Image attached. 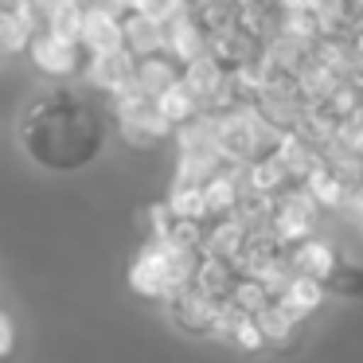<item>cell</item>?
<instances>
[{
  "mask_svg": "<svg viewBox=\"0 0 363 363\" xmlns=\"http://www.w3.org/2000/svg\"><path fill=\"white\" fill-rule=\"evenodd\" d=\"M347 48H352L355 59H363V16L352 24V32H347Z\"/></svg>",
  "mask_w": 363,
  "mask_h": 363,
  "instance_id": "cell-24",
  "label": "cell"
},
{
  "mask_svg": "<svg viewBox=\"0 0 363 363\" xmlns=\"http://www.w3.org/2000/svg\"><path fill=\"white\" fill-rule=\"evenodd\" d=\"M12 352H16V324L12 316H0V355L12 359Z\"/></svg>",
  "mask_w": 363,
  "mask_h": 363,
  "instance_id": "cell-23",
  "label": "cell"
},
{
  "mask_svg": "<svg viewBox=\"0 0 363 363\" xmlns=\"http://www.w3.org/2000/svg\"><path fill=\"white\" fill-rule=\"evenodd\" d=\"M238 277H242V266H238L235 258H211V254H203L199 274H196V285H199V289H207L211 297L227 301L230 289L238 285Z\"/></svg>",
  "mask_w": 363,
  "mask_h": 363,
  "instance_id": "cell-14",
  "label": "cell"
},
{
  "mask_svg": "<svg viewBox=\"0 0 363 363\" xmlns=\"http://www.w3.org/2000/svg\"><path fill=\"white\" fill-rule=\"evenodd\" d=\"M305 188L316 196V203H320V207H344L347 203V180L336 172L332 160H320V164L308 172Z\"/></svg>",
  "mask_w": 363,
  "mask_h": 363,
  "instance_id": "cell-16",
  "label": "cell"
},
{
  "mask_svg": "<svg viewBox=\"0 0 363 363\" xmlns=\"http://www.w3.org/2000/svg\"><path fill=\"white\" fill-rule=\"evenodd\" d=\"M125 48L133 51L137 59L152 55V51H164V24L145 16L141 9H129L125 12Z\"/></svg>",
  "mask_w": 363,
  "mask_h": 363,
  "instance_id": "cell-13",
  "label": "cell"
},
{
  "mask_svg": "<svg viewBox=\"0 0 363 363\" xmlns=\"http://www.w3.org/2000/svg\"><path fill=\"white\" fill-rule=\"evenodd\" d=\"M230 344L242 347V352H266L269 340H266V332H262L258 316H242V320L235 324V332H230Z\"/></svg>",
  "mask_w": 363,
  "mask_h": 363,
  "instance_id": "cell-21",
  "label": "cell"
},
{
  "mask_svg": "<svg viewBox=\"0 0 363 363\" xmlns=\"http://www.w3.org/2000/svg\"><path fill=\"white\" fill-rule=\"evenodd\" d=\"M289 258H293V269L297 274H308V277H316V281H324L332 289V281L340 277V254L332 250L324 238H305V242H297V246H289Z\"/></svg>",
  "mask_w": 363,
  "mask_h": 363,
  "instance_id": "cell-7",
  "label": "cell"
},
{
  "mask_svg": "<svg viewBox=\"0 0 363 363\" xmlns=\"http://www.w3.org/2000/svg\"><path fill=\"white\" fill-rule=\"evenodd\" d=\"M164 313H168V320L180 332H188V336H215L223 301L211 297L207 289H199L196 281H184L164 297Z\"/></svg>",
  "mask_w": 363,
  "mask_h": 363,
  "instance_id": "cell-3",
  "label": "cell"
},
{
  "mask_svg": "<svg viewBox=\"0 0 363 363\" xmlns=\"http://www.w3.org/2000/svg\"><path fill=\"white\" fill-rule=\"evenodd\" d=\"M32 4L43 12V20H48V12H51V9H59V4H67V0H32Z\"/></svg>",
  "mask_w": 363,
  "mask_h": 363,
  "instance_id": "cell-25",
  "label": "cell"
},
{
  "mask_svg": "<svg viewBox=\"0 0 363 363\" xmlns=\"http://www.w3.org/2000/svg\"><path fill=\"white\" fill-rule=\"evenodd\" d=\"M20 145L43 168H79L102 149V121L79 106V94H48L28 106Z\"/></svg>",
  "mask_w": 363,
  "mask_h": 363,
  "instance_id": "cell-1",
  "label": "cell"
},
{
  "mask_svg": "<svg viewBox=\"0 0 363 363\" xmlns=\"http://www.w3.org/2000/svg\"><path fill=\"white\" fill-rule=\"evenodd\" d=\"M168 207H172L180 219H199V223L211 219V215H207V188L199 180H180V176H176L172 191H168Z\"/></svg>",
  "mask_w": 363,
  "mask_h": 363,
  "instance_id": "cell-17",
  "label": "cell"
},
{
  "mask_svg": "<svg viewBox=\"0 0 363 363\" xmlns=\"http://www.w3.org/2000/svg\"><path fill=\"white\" fill-rule=\"evenodd\" d=\"M207 43H211V35H207L203 28L188 16V12H180L176 20H168V24H164V51L172 59H180L184 67H188L191 59L207 55Z\"/></svg>",
  "mask_w": 363,
  "mask_h": 363,
  "instance_id": "cell-8",
  "label": "cell"
},
{
  "mask_svg": "<svg viewBox=\"0 0 363 363\" xmlns=\"http://www.w3.org/2000/svg\"><path fill=\"white\" fill-rule=\"evenodd\" d=\"M137 9L145 12V16L160 20V24H168V20H176L180 12H188V0H141Z\"/></svg>",
  "mask_w": 363,
  "mask_h": 363,
  "instance_id": "cell-22",
  "label": "cell"
},
{
  "mask_svg": "<svg viewBox=\"0 0 363 363\" xmlns=\"http://www.w3.org/2000/svg\"><path fill=\"white\" fill-rule=\"evenodd\" d=\"M113 4H118V9H125V12H129V9H137V4H141V0H113Z\"/></svg>",
  "mask_w": 363,
  "mask_h": 363,
  "instance_id": "cell-26",
  "label": "cell"
},
{
  "mask_svg": "<svg viewBox=\"0 0 363 363\" xmlns=\"http://www.w3.org/2000/svg\"><path fill=\"white\" fill-rule=\"evenodd\" d=\"M274 289H269L262 277H254V274H242L238 277V285L230 289V297H227V305H235L238 313H246V316H258L266 305H274Z\"/></svg>",
  "mask_w": 363,
  "mask_h": 363,
  "instance_id": "cell-19",
  "label": "cell"
},
{
  "mask_svg": "<svg viewBox=\"0 0 363 363\" xmlns=\"http://www.w3.org/2000/svg\"><path fill=\"white\" fill-rule=\"evenodd\" d=\"M355 9H359V12H363V0H355Z\"/></svg>",
  "mask_w": 363,
  "mask_h": 363,
  "instance_id": "cell-27",
  "label": "cell"
},
{
  "mask_svg": "<svg viewBox=\"0 0 363 363\" xmlns=\"http://www.w3.org/2000/svg\"><path fill=\"white\" fill-rule=\"evenodd\" d=\"M324 297H328V285L308 277V274H293V281L285 285V293H281V301L301 316H313L316 308L324 305Z\"/></svg>",
  "mask_w": 363,
  "mask_h": 363,
  "instance_id": "cell-18",
  "label": "cell"
},
{
  "mask_svg": "<svg viewBox=\"0 0 363 363\" xmlns=\"http://www.w3.org/2000/svg\"><path fill=\"white\" fill-rule=\"evenodd\" d=\"M258 324H262V332H266L269 347H293V344H297V336H301V324H305V316L293 313V308L285 305L281 297H277L274 305H266V308L258 313Z\"/></svg>",
  "mask_w": 363,
  "mask_h": 363,
  "instance_id": "cell-12",
  "label": "cell"
},
{
  "mask_svg": "<svg viewBox=\"0 0 363 363\" xmlns=\"http://www.w3.org/2000/svg\"><path fill=\"white\" fill-rule=\"evenodd\" d=\"M250 238V223L242 215H223V219H211L207 223V235H203V254L211 258H238Z\"/></svg>",
  "mask_w": 363,
  "mask_h": 363,
  "instance_id": "cell-9",
  "label": "cell"
},
{
  "mask_svg": "<svg viewBox=\"0 0 363 363\" xmlns=\"http://www.w3.org/2000/svg\"><path fill=\"white\" fill-rule=\"evenodd\" d=\"M118 125H121V137H125V141L133 145V149H157V145L164 141L168 133H176V125L157 110V102H152L149 110L133 113V118L118 121Z\"/></svg>",
  "mask_w": 363,
  "mask_h": 363,
  "instance_id": "cell-11",
  "label": "cell"
},
{
  "mask_svg": "<svg viewBox=\"0 0 363 363\" xmlns=\"http://www.w3.org/2000/svg\"><path fill=\"white\" fill-rule=\"evenodd\" d=\"M32 63H35V71H43L48 79H71V74H86V67L94 63V48H90L86 40H79V43H67V40H59L55 32H35V40H32Z\"/></svg>",
  "mask_w": 363,
  "mask_h": 363,
  "instance_id": "cell-4",
  "label": "cell"
},
{
  "mask_svg": "<svg viewBox=\"0 0 363 363\" xmlns=\"http://www.w3.org/2000/svg\"><path fill=\"white\" fill-rule=\"evenodd\" d=\"M316 215H320V203L316 196L305 188V184H289L285 191H277V207H274V230L285 238L289 246L313 238L316 230Z\"/></svg>",
  "mask_w": 363,
  "mask_h": 363,
  "instance_id": "cell-5",
  "label": "cell"
},
{
  "mask_svg": "<svg viewBox=\"0 0 363 363\" xmlns=\"http://www.w3.org/2000/svg\"><path fill=\"white\" fill-rule=\"evenodd\" d=\"M180 79H184V63L172 59L168 51H152V55L137 59V86H141L145 94L160 98L172 82H180Z\"/></svg>",
  "mask_w": 363,
  "mask_h": 363,
  "instance_id": "cell-10",
  "label": "cell"
},
{
  "mask_svg": "<svg viewBox=\"0 0 363 363\" xmlns=\"http://www.w3.org/2000/svg\"><path fill=\"white\" fill-rule=\"evenodd\" d=\"M157 110L164 113L176 129H180V125H188L191 118H199V113H203V98H199L196 90L180 79V82H172V86L157 98Z\"/></svg>",
  "mask_w": 363,
  "mask_h": 363,
  "instance_id": "cell-15",
  "label": "cell"
},
{
  "mask_svg": "<svg viewBox=\"0 0 363 363\" xmlns=\"http://www.w3.org/2000/svg\"><path fill=\"white\" fill-rule=\"evenodd\" d=\"M86 79L94 82L102 94H118V90H125L137 82V55L129 48L102 51V55H94V63L86 67Z\"/></svg>",
  "mask_w": 363,
  "mask_h": 363,
  "instance_id": "cell-6",
  "label": "cell"
},
{
  "mask_svg": "<svg viewBox=\"0 0 363 363\" xmlns=\"http://www.w3.org/2000/svg\"><path fill=\"white\" fill-rule=\"evenodd\" d=\"M199 262H203V250H184V246H172L164 238H149L137 250V258L129 262V289L137 297L164 301L176 285L196 281Z\"/></svg>",
  "mask_w": 363,
  "mask_h": 363,
  "instance_id": "cell-2",
  "label": "cell"
},
{
  "mask_svg": "<svg viewBox=\"0 0 363 363\" xmlns=\"http://www.w3.org/2000/svg\"><path fill=\"white\" fill-rule=\"evenodd\" d=\"M48 32H55L59 40L67 43H79L82 40V28H86V4L82 0H67V4H59V9L48 12Z\"/></svg>",
  "mask_w": 363,
  "mask_h": 363,
  "instance_id": "cell-20",
  "label": "cell"
}]
</instances>
